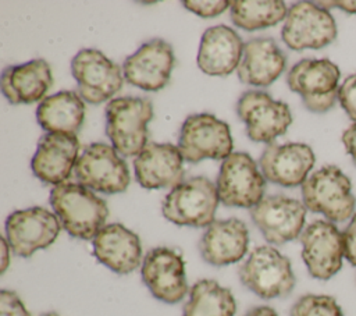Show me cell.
I'll list each match as a JSON object with an SVG mask.
<instances>
[{
  "instance_id": "6da1fadb",
  "label": "cell",
  "mask_w": 356,
  "mask_h": 316,
  "mask_svg": "<svg viewBox=\"0 0 356 316\" xmlns=\"http://www.w3.org/2000/svg\"><path fill=\"white\" fill-rule=\"evenodd\" d=\"M50 205L67 232L79 239H93L108 216L102 198L88 187L70 181L51 188Z\"/></svg>"
},
{
  "instance_id": "7a4b0ae2",
  "label": "cell",
  "mask_w": 356,
  "mask_h": 316,
  "mask_svg": "<svg viewBox=\"0 0 356 316\" xmlns=\"http://www.w3.org/2000/svg\"><path fill=\"white\" fill-rule=\"evenodd\" d=\"M106 134L113 148L122 156H138L147 145V123L153 118V104L146 97L111 99L104 110Z\"/></svg>"
},
{
  "instance_id": "3957f363",
  "label": "cell",
  "mask_w": 356,
  "mask_h": 316,
  "mask_svg": "<svg viewBox=\"0 0 356 316\" xmlns=\"http://www.w3.org/2000/svg\"><path fill=\"white\" fill-rule=\"evenodd\" d=\"M306 209L324 214L330 221H345L353 217L356 199L352 182L337 166H324L302 184Z\"/></svg>"
},
{
  "instance_id": "277c9868",
  "label": "cell",
  "mask_w": 356,
  "mask_h": 316,
  "mask_svg": "<svg viewBox=\"0 0 356 316\" xmlns=\"http://www.w3.org/2000/svg\"><path fill=\"white\" fill-rule=\"evenodd\" d=\"M218 202L216 184L199 175L174 187L164 198L161 212L177 226L209 227L214 221Z\"/></svg>"
},
{
  "instance_id": "5b68a950",
  "label": "cell",
  "mask_w": 356,
  "mask_h": 316,
  "mask_svg": "<svg viewBox=\"0 0 356 316\" xmlns=\"http://www.w3.org/2000/svg\"><path fill=\"white\" fill-rule=\"evenodd\" d=\"M241 283L263 299L282 298L295 287L291 262L275 248H254L238 269Z\"/></svg>"
},
{
  "instance_id": "8992f818",
  "label": "cell",
  "mask_w": 356,
  "mask_h": 316,
  "mask_svg": "<svg viewBox=\"0 0 356 316\" xmlns=\"http://www.w3.org/2000/svg\"><path fill=\"white\" fill-rule=\"evenodd\" d=\"M339 77V68L328 58H305L289 70L286 82L307 110L325 113L338 99Z\"/></svg>"
},
{
  "instance_id": "52a82bcc",
  "label": "cell",
  "mask_w": 356,
  "mask_h": 316,
  "mask_svg": "<svg viewBox=\"0 0 356 316\" xmlns=\"http://www.w3.org/2000/svg\"><path fill=\"white\" fill-rule=\"evenodd\" d=\"M216 187L222 205L250 210L264 198L266 178L250 155L232 152L221 163Z\"/></svg>"
},
{
  "instance_id": "ba28073f",
  "label": "cell",
  "mask_w": 356,
  "mask_h": 316,
  "mask_svg": "<svg viewBox=\"0 0 356 316\" xmlns=\"http://www.w3.org/2000/svg\"><path fill=\"white\" fill-rule=\"evenodd\" d=\"M178 148L189 163L204 159L224 160L232 153L229 127L213 114L189 116L181 127Z\"/></svg>"
},
{
  "instance_id": "9c48e42d",
  "label": "cell",
  "mask_w": 356,
  "mask_h": 316,
  "mask_svg": "<svg viewBox=\"0 0 356 316\" xmlns=\"http://www.w3.org/2000/svg\"><path fill=\"white\" fill-rule=\"evenodd\" d=\"M71 72L78 84L79 96L90 104L111 99L125 79L121 67L96 49L79 50L71 60Z\"/></svg>"
},
{
  "instance_id": "30bf717a",
  "label": "cell",
  "mask_w": 356,
  "mask_h": 316,
  "mask_svg": "<svg viewBox=\"0 0 356 316\" xmlns=\"http://www.w3.org/2000/svg\"><path fill=\"white\" fill-rule=\"evenodd\" d=\"M79 184L103 193H120L129 185V170L118 152L103 142L85 148L75 164Z\"/></svg>"
},
{
  "instance_id": "8fae6325",
  "label": "cell",
  "mask_w": 356,
  "mask_h": 316,
  "mask_svg": "<svg viewBox=\"0 0 356 316\" xmlns=\"http://www.w3.org/2000/svg\"><path fill=\"white\" fill-rule=\"evenodd\" d=\"M281 38L292 50L321 49L337 38V24L330 11L313 1H299L289 7Z\"/></svg>"
},
{
  "instance_id": "7c38bea8",
  "label": "cell",
  "mask_w": 356,
  "mask_h": 316,
  "mask_svg": "<svg viewBox=\"0 0 356 316\" xmlns=\"http://www.w3.org/2000/svg\"><path fill=\"white\" fill-rule=\"evenodd\" d=\"M236 114L246 125V135L253 142L273 143L284 135L292 123V114L286 103L274 100L261 90L242 93L236 103Z\"/></svg>"
},
{
  "instance_id": "4fadbf2b",
  "label": "cell",
  "mask_w": 356,
  "mask_h": 316,
  "mask_svg": "<svg viewBox=\"0 0 356 316\" xmlns=\"http://www.w3.org/2000/svg\"><path fill=\"white\" fill-rule=\"evenodd\" d=\"M61 223L44 207L35 206L13 212L6 220V237L13 252L22 258L50 246L58 237Z\"/></svg>"
},
{
  "instance_id": "5bb4252c",
  "label": "cell",
  "mask_w": 356,
  "mask_h": 316,
  "mask_svg": "<svg viewBox=\"0 0 356 316\" xmlns=\"http://www.w3.org/2000/svg\"><path fill=\"white\" fill-rule=\"evenodd\" d=\"M299 239L302 258L312 277L328 280L341 270L345 258L343 235L334 223L316 220L302 231Z\"/></svg>"
},
{
  "instance_id": "9a60e30c",
  "label": "cell",
  "mask_w": 356,
  "mask_h": 316,
  "mask_svg": "<svg viewBox=\"0 0 356 316\" xmlns=\"http://www.w3.org/2000/svg\"><path fill=\"white\" fill-rule=\"evenodd\" d=\"M306 210V206L298 199L271 195L264 196L249 213L267 242L282 245L300 237Z\"/></svg>"
},
{
  "instance_id": "2e32d148",
  "label": "cell",
  "mask_w": 356,
  "mask_h": 316,
  "mask_svg": "<svg viewBox=\"0 0 356 316\" xmlns=\"http://www.w3.org/2000/svg\"><path fill=\"white\" fill-rule=\"evenodd\" d=\"M142 280L152 295L165 303H177L188 292L182 255L171 248L150 249L140 269Z\"/></svg>"
},
{
  "instance_id": "e0dca14e",
  "label": "cell",
  "mask_w": 356,
  "mask_h": 316,
  "mask_svg": "<svg viewBox=\"0 0 356 316\" xmlns=\"http://www.w3.org/2000/svg\"><path fill=\"white\" fill-rule=\"evenodd\" d=\"M174 61L171 45L163 39H153L125 58L122 74L128 84L143 90L156 92L170 82Z\"/></svg>"
},
{
  "instance_id": "ac0fdd59",
  "label": "cell",
  "mask_w": 356,
  "mask_h": 316,
  "mask_svg": "<svg viewBox=\"0 0 356 316\" xmlns=\"http://www.w3.org/2000/svg\"><path fill=\"white\" fill-rule=\"evenodd\" d=\"M314 160V153L309 145L270 143L259 159V167L267 181L292 188L307 180Z\"/></svg>"
},
{
  "instance_id": "d6986e66",
  "label": "cell",
  "mask_w": 356,
  "mask_h": 316,
  "mask_svg": "<svg viewBox=\"0 0 356 316\" xmlns=\"http://www.w3.org/2000/svg\"><path fill=\"white\" fill-rule=\"evenodd\" d=\"M184 157L171 143H147L135 157L134 168L138 184L146 189L174 188L184 180Z\"/></svg>"
},
{
  "instance_id": "ffe728a7",
  "label": "cell",
  "mask_w": 356,
  "mask_h": 316,
  "mask_svg": "<svg viewBox=\"0 0 356 316\" xmlns=\"http://www.w3.org/2000/svg\"><path fill=\"white\" fill-rule=\"evenodd\" d=\"M79 152L76 135L44 134L31 160L33 174L43 182L58 185L68 180L75 168Z\"/></svg>"
},
{
  "instance_id": "44dd1931",
  "label": "cell",
  "mask_w": 356,
  "mask_h": 316,
  "mask_svg": "<svg viewBox=\"0 0 356 316\" xmlns=\"http://www.w3.org/2000/svg\"><path fill=\"white\" fill-rule=\"evenodd\" d=\"M96 259L118 274H128L139 267L142 248L139 237L120 223L104 226L92 239Z\"/></svg>"
},
{
  "instance_id": "7402d4cb",
  "label": "cell",
  "mask_w": 356,
  "mask_h": 316,
  "mask_svg": "<svg viewBox=\"0 0 356 316\" xmlns=\"http://www.w3.org/2000/svg\"><path fill=\"white\" fill-rule=\"evenodd\" d=\"M249 231L239 219L214 220L203 232L199 249L204 262L227 266L239 262L248 252Z\"/></svg>"
},
{
  "instance_id": "603a6c76",
  "label": "cell",
  "mask_w": 356,
  "mask_h": 316,
  "mask_svg": "<svg viewBox=\"0 0 356 316\" xmlns=\"http://www.w3.org/2000/svg\"><path fill=\"white\" fill-rule=\"evenodd\" d=\"M243 46L241 36L227 25H216L204 31L199 52L197 67L207 75L225 77L238 68Z\"/></svg>"
},
{
  "instance_id": "cb8c5ba5",
  "label": "cell",
  "mask_w": 356,
  "mask_h": 316,
  "mask_svg": "<svg viewBox=\"0 0 356 316\" xmlns=\"http://www.w3.org/2000/svg\"><path fill=\"white\" fill-rule=\"evenodd\" d=\"M51 84V70L43 58L8 65L1 74V92L11 104L42 102Z\"/></svg>"
},
{
  "instance_id": "d4e9b609",
  "label": "cell",
  "mask_w": 356,
  "mask_h": 316,
  "mask_svg": "<svg viewBox=\"0 0 356 316\" xmlns=\"http://www.w3.org/2000/svg\"><path fill=\"white\" fill-rule=\"evenodd\" d=\"M286 57L271 38H254L245 43L242 60L236 68L242 84L271 85L284 71Z\"/></svg>"
},
{
  "instance_id": "484cf974",
  "label": "cell",
  "mask_w": 356,
  "mask_h": 316,
  "mask_svg": "<svg viewBox=\"0 0 356 316\" xmlns=\"http://www.w3.org/2000/svg\"><path fill=\"white\" fill-rule=\"evenodd\" d=\"M85 118V104L72 90H60L46 96L36 109L39 125L50 134L75 135Z\"/></svg>"
},
{
  "instance_id": "4316f807",
  "label": "cell",
  "mask_w": 356,
  "mask_h": 316,
  "mask_svg": "<svg viewBox=\"0 0 356 316\" xmlns=\"http://www.w3.org/2000/svg\"><path fill=\"white\" fill-rule=\"evenodd\" d=\"M236 302L232 292L214 280H200L189 291L182 316H234Z\"/></svg>"
},
{
  "instance_id": "83f0119b",
  "label": "cell",
  "mask_w": 356,
  "mask_h": 316,
  "mask_svg": "<svg viewBox=\"0 0 356 316\" xmlns=\"http://www.w3.org/2000/svg\"><path fill=\"white\" fill-rule=\"evenodd\" d=\"M229 8L231 21L234 22V25L248 32L274 26L280 21L285 19L288 14L285 3L280 0H236L231 1Z\"/></svg>"
},
{
  "instance_id": "f1b7e54d",
  "label": "cell",
  "mask_w": 356,
  "mask_h": 316,
  "mask_svg": "<svg viewBox=\"0 0 356 316\" xmlns=\"http://www.w3.org/2000/svg\"><path fill=\"white\" fill-rule=\"evenodd\" d=\"M291 316H343V313L332 297L307 294L293 303Z\"/></svg>"
},
{
  "instance_id": "f546056e",
  "label": "cell",
  "mask_w": 356,
  "mask_h": 316,
  "mask_svg": "<svg viewBox=\"0 0 356 316\" xmlns=\"http://www.w3.org/2000/svg\"><path fill=\"white\" fill-rule=\"evenodd\" d=\"M182 4L185 8L203 18H214L231 7V1L225 0H185Z\"/></svg>"
},
{
  "instance_id": "4dcf8cb0",
  "label": "cell",
  "mask_w": 356,
  "mask_h": 316,
  "mask_svg": "<svg viewBox=\"0 0 356 316\" xmlns=\"http://www.w3.org/2000/svg\"><path fill=\"white\" fill-rule=\"evenodd\" d=\"M338 99L346 114L356 123V74L349 75L339 86Z\"/></svg>"
},
{
  "instance_id": "1f68e13d",
  "label": "cell",
  "mask_w": 356,
  "mask_h": 316,
  "mask_svg": "<svg viewBox=\"0 0 356 316\" xmlns=\"http://www.w3.org/2000/svg\"><path fill=\"white\" fill-rule=\"evenodd\" d=\"M0 316H31L17 292L1 290L0 291Z\"/></svg>"
},
{
  "instance_id": "d6a6232c",
  "label": "cell",
  "mask_w": 356,
  "mask_h": 316,
  "mask_svg": "<svg viewBox=\"0 0 356 316\" xmlns=\"http://www.w3.org/2000/svg\"><path fill=\"white\" fill-rule=\"evenodd\" d=\"M345 245V258L356 266V214L352 217L350 223L342 232Z\"/></svg>"
},
{
  "instance_id": "836d02e7",
  "label": "cell",
  "mask_w": 356,
  "mask_h": 316,
  "mask_svg": "<svg viewBox=\"0 0 356 316\" xmlns=\"http://www.w3.org/2000/svg\"><path fill=\"white\" fill-rule=\"evenodd\" d=\"M342 142L346 152L350 155L353 163L356 164V123L345 129V132L342 134Z\"/></svg>"
},
{
  "instance_id": "e575fe53",
  "label": "cell",
  "mask_w": 356,
  "mask_h": 316,
  "mask_svg": "<svg viewBox=\"0 0 356 316\" xmlns=\"http://www.w3.org/2000/svg\"><path fill=\"white\" fill-rule=\"evenodd\" d=\"M317 6L323 7L324 10L328 11V8H341L346 13L356 14V0H339V1H316Z\"/></svg>"
},
{
  "instance_id": "d590c367",
  "label": "cell",
  "mask_w": 356,
  "mask_h": 316,
  "mask_svg": "<svg viewBox=\"0 0 356 316\" xmlns=\"http://www.w3.org/2000/svg\"><path fill=\"white\" fill-rule=\"evenodd\" d=\"M10 252H11V248H10V244L7 241V238H1V273L6 271V269L8 267V263H10Z\"/></svg>"
},
{
  "instance_id": "8d00e7d4",
  "label": "cell",
  "mask_w": 356,
  "mask_h": 316,
  "mask_svg": "<svg viewBox=\"0 0 356 316\" xmlns=\"http://www.w3.org/2000/svg\"><path fill=\"white\" fill-rule=\"evenodd\" d=\"M245 316H278V315L270 306H256L250 309Z\"/></svg>"
},
{
  "instance_id": "74e56055",
  "label": "cell",
  "mask_w": 356,
  "mask_h": 316,
  "mask_svg": "<svg viewBox=\"0 0 356 316\" xmlns=\"http://www.w3.org/2000/svg\"><path fill=\"white\" fill-rule=\"evenodd\" d=\"M42 316H58V315H57V313H54V312H49V313L42 315Z\"/></svg>"
}]
</instances>
